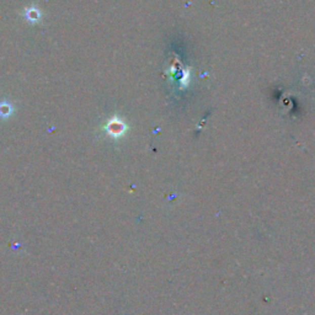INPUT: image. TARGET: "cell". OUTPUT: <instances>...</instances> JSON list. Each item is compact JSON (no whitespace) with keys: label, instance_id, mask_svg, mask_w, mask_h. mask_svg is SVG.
I'll list each match as a JSON object with an SVG mask.
<instances>
[]
</instances>
